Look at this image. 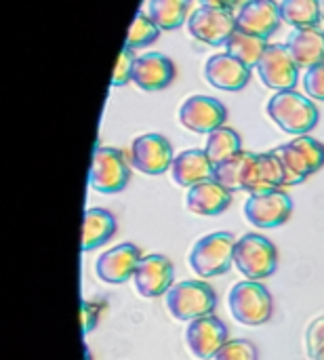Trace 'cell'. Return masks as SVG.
<instances>
[{
  "instance_id": "obj_1",
  "label": "cell",
  "mask_w": 324,
  "mask_h": 360,
  "mask_svg": "<svg viewBox=\"0 0 324 360\" xmlns=\"http://www.w3.org/2000/svg\"><path fill=\"white\" fill-rule=\"evenodd\" d=\"M268 116L291 135H308L318 124V108L312 97L297 91H276L266 105Z\"/></svg>"
},
{
  "instance_id": "obj_2",
  "label": "cell",
  "mask_w": 324,
  "mask_h": 360,
  "mask_svg": "<svg viewBox=\"0 0 324 360\" xmlns=\"http://www.w3.org/2000/svg\"><path fill=\"white\" fill-rule=\"evenodd\" d=\"M236 238L232 232H213L198 238L190 251V268L198 278H215L230 272Z\"/></svg>"
},
{
  "instance_id": "obj_3",
  "label": "cell",
  "mask_w": 324,
  "mask_h": 360,
  "mask_svg": "<svg viewBox=\"0 0 324 360\" xmlns=\"http://www.w3.org/2000/svg\"><path fill=\"white\" fill-rule=\"evenodd\" d=\"M228 308L236 323L245 327H261L274 314V302L266 285L259 281H242L230 289Z\"/></svg>"
},
{
  "instance_id": "obj_4",
  "label": "cell",
  "mask_w": 324,
  "mask_h": 360,
  "mask_svg": "<svg viewBox=\"0 0 324 360\" xmlns=\"http://www.w3.org/2000/svg\"><path fill=\"white\" fill-rule=\"evenodd\" d=\"M167 310L175 321H196L209 316L217 308L215 289L205 281H183L169 289L164 295Z\"/></svg>"
},
{
  "instance_id": "obj_5",
  "label": "cell",
  "mask_w": 324,
  "mask_h": 360,
  "mask_svg": "<svg viewBox=\"0 0 324 360\" xmlns=\"http://www.w3.org/2000/svg\"><path fill=\"white\" fill-rule=\"evenodd\" d=\"M234 266L249 281L270 278L278 268V251L261 234H245L234 247Z\"/></svg>"
},
{
  "instance_id": "obj_6",
  "label": "cell",
  "mask_w": 324,
  "mask_h": 360,
  "mask_svg": "<svg viewBox=\"0 0 324 360\" xmlns=\"http://www.w3.org/2000/svg\"><path fill=\"white\" fill-rule=\"evenodd\" d=\"M131 169L124 160V154L116 148L99 146L95 148L89 184L95 192L101 194H118L129 186Z\"/></svg>"
},
{
  "instance_id": "obj_7",
  "label": "cell",
  "mask_w": 324,
  "mask_h": 360,
  "mask_svg": "<svg viewBox=\"0 0 324 360\" xmlns=\"http://www.w3.org/2000/svg\"><path fill=\"white\" fill-rule=\"evenodd\" d=\"M188 32L202 44L219 46L236 32V15L232 8L202 6L188 17Z\"/></svg>"
},
{
  "instance_id": "obj_8",
  "label": "cell",
  "mask_w": 324,
  "mask_h": 360,
  "mask_svg": "<svg viewBox=\"0 0 324 360\" xmlns=\"http://www.w3.org/2000/svg\"><path fill=\"white\" fill-rule=\"evenodd\" d=\"M293 215V200L280 188L266 194H253L245 202V217L251 226L272 230L285 226Z\"/></svg>"
},
{
  "instance_id": "obj_9",
  "label": "cell",
  "mask_w": 324,
  "mask_h": 360,
  "mask_svg": "<svg viewBox=\"0 0 324 360\" xmlns=\"http://www.w3.org/2000/svg\"><path fill=\"white\" fill-rule=\"evenodd\" d=\"M173 160V146L162 133H143L131 143V165L143 175H162Z\"/></svg>"
},
{
  "instance_id": "obj_10",
  "label": "cell",
  "mask_w": 324,
  "mask_h": 360,
  "mask_svg": "<svg viewBox=\"0 0 324 360\" xmlns=\"http://www.w3.org/2000/svg\"><path fill=\"white\" fill-rule=\"evenodd\" d=\"M228 120L226 105L211 95H190L179 105V122L192 133L209 135Z\"/></svg>"
},
{
  "instance_id": "obj_11",
  "label": "cell",
  "mask_w": 324,
  "mask_h": 360,
  "mask_svg": "<svg viewBox=\"0 0 324 360\" xmlns=\"http://www.w3.org/2000/svg\"><path fill=\"white\" fill-rule=\"evenodd\" d=\"M257 72L261 82L274 91H291L299 80V65L287 44H270L257 63Z\"/></svg>"
},
{
  "instance_id": "obj_12",
  "label": "cell",
  "mask_w": 324,
  "mask_h": 360,
  "mask_svg": "<svg viewBox=\"0 0 324 360\" xmlns=\"http://www.w3.org/2000/svg\"><path fill=\"white\" fill-rule=\"evenodd\" d=\"M228 342V327L215 314L190 321L186 329L188 350L198 360H213Z\"/></svg>"
},
{
  "instance_id": "obj_13",
  "label": "cell",
  "mask_w": 324,
  "mask_h": 360,
  "mask_svg": "<svg viewBox=\"0 0 324 360\" xmlns=\"http://www.w3.org/2000/svg\"><path fill=\"white\" fill-rule=\"evenodd\" d=\"M173 278H175L173 262L158 253L141 257V262L135 270V276H133L137 293L145 300L167 295L169 289L173 287Z\"/></svg>"
},
{
  "instance_id": "obj_14",
  "label": "cell",
  "mask_w": 324,
  "mask_h": 360,
  "mask_svg": "<svg viewBox=\"0 0 324 360\" xmlns=\"http://www.w3.org/2000/svg\"><path fill=\"white\" fill-rule=\"evenodd\" d=\"M141 262V251L133 243H122L101 253L95 262V274L108 285H122L135 276V270Z\"/></svg>"
},
{
  "instance_id": "obj_15",
  "label": "cell",
  "mask_w": 324,
  "mask_h": 360,
  "mask_svg": "<svg viewBox=\"0 0 324 360\" xmlns=\"http://www.w3.org/2000/svg\"><path fill=\"white\" fill-rule=\"evenodd\" d=\"M205 78L215 89L234 93V91H242L249 84V80H251V68L245 65L240 59H236L234 55H230L226 51V53L211 55L207 59Z\"/></svg>"
},
{
  "instance_id": "obj_16",
  "label": "cell",
  "mask_w": 324,
  "mask_h": 360,
  "mask_svg": "<svg viewBox=\"0 0 324 360\" xmlns=\"http://www.w3.org/2000/svg\"><path fill=\"white\" fill-rule=\"evenodd\" d=\"M285 184V169L283 162L278 158V154L272 152H261L255 154L247 175H245V192H249V196L253 194H266L272 190H280Z\"/></svg>"
},
{
  "instance_id": "obj_17",
  "label": "cell",
  "mask_w": 324,
  "mask_h": 360,
  "mask_svg": "<svg viewBox=\"0 0 324 360\" xmlns=\"http://www.w3.org/2000/svg\"><path fill=\"white\" fill-rule=\"evenodd\" d=\"M280 21L283 15L276 0H251L236 13V27L261 38H270L280 27Z\"/></svg>"
},
{
  "instance_id": "obj_18",
  "label": "cell",
  "mask_w": 324,
  "mask_h": 360,
  "mask_svg": "<svg viewBox=\"0 0 324 360\" xmlns=\"http://www.w3.org/2000/svg\"><path fill=\"white\" fill-rule=\"evenodd\" d=\"M232 194L234 192L221 186L215 177H211L188 188L186 205L194 215L213 217V215H221L232 205Z\"/></svg>"
},
{
  "instance_id": "obj_19",
  "label": "cell",
  "mask_w": 324,
  "mask_h": 360,
  "mask_svg": "<svg viewBox=\"0 0 324 360\" xmlns=\"http://www.w3.org/2000/svg\"><path fill=\"white\" fill-rule=\"evenodd\" d=\"M175 80V63L162 53H145L135 59L133 82L141 91H162Z\"/></svg>"
},
{
  "instance_id": "obj_20",
  "label": "cell",
  "mask_w": 324,
  "mask_h": 360,
  "mask_svg": "<svg viewBox=\"0 0 324 360\" xmlns=\"http://www.w3.org/2000/svg\"><path fill=\"white\" fill-rule=\"evenodd\" d=\"M213 173H215V165L209 158L207 150H200V148L179 152L171 165L173 181L181 188H192L205 179H211Z\"/></svg>"
},
{
  "instance_id": "obj_21",
  "label": "cell",
  "mask_w": 324,
  "mask_h": 360,
  "mask_svg": "<svg viewBox=\"0 0 324 360\" xmlns=\"http://www.w3.org/2000/svg\"><path fill=\"white\" fill-rule=\"evenodd\" d=\"M287 46L299 68H312L324 61V32L316 25L295 27L287 40Z\"/></svg>"
},
{
  "instance_id": "obj_22",
  "label": "cell",
  "mask_w": 324,
  "mask_h": 360,
  "mask_svg": "<svg viewBox=\"0 0 324 360\" xmlns=\"http://www.w3.org/2000/svg\"><path fill=\"white\" fill-rule=\"evenodd\" d=\"M116 217L108 209H89L82 219V251H93L101 245H105L116 234Z\"/></svg>"
},
{
  "instance_id": "obj_23",
  "label": "cell",
  "mask_w": 324,
  "mask_h": 360,
  "mask_svg": "<svg viewBox=\"0 0 324 360\" xmlns=\"http://www.w3.org/2000/svg\"><path fill=\"white\" fill-rule=\"evenodd\" d=\"M268 46H270L268 38H261V36H255V34H247V32H242L238 27H236V32L226 42V51L230 55H234L236 59H240L249 68H257V63L264 57Z\"/></svg>"
},
{
  "instance_id": "obj_24",
  "label": "cell",
  "mask_w": 324,
  "mask_h": 360,
  "mask_svg": "<svg viewBox=\"0 0 324 360\" xmlns=\"http://www.w3.org/2000/svg\"><path fill=\"white\" fill-rule=\"evenodd\" d=\"M192 0H150L148 15L160 30H177L190 13Z\"/></svg>"
},
{
  "instance_id": "obj_25",
  "label": "cell",
  "mask_w": 324,
  "mask_h": 360,
  "mask_svg": "<svg viewBox=\"0 0 324 360\" xmlns=\"http://www.w3.org/2000/svg\"><path fill=\"white\" fill-rule=\"evenodd\" d=\"M253 156H255L253 152L240 150L236 156H232V158H228V160L215 165L213 177H215L221 186H226L230 192L242 190V188H245V175H247V169H249Z\"/></svg>"
},
{
  "instance_id": "obj_26",
  "label": "cell",
  "mask_w": 324,
  "mask_h": 360,
  "mask_svg": "<svg viewBox=\"0 0 324 360\" xmlns=\"http://www.w3.org/2000/svg\"><path fill=\"white\" fill-rule=\"evenodd\" d=\"M274 152L278 154V158H280V162H283V169H285V184H287V186H297V184L306 181L310 175H314V171H312L310 162L306 160L304 152H302L293 141H289V143H285V146H278Z\"/></svg>"
},
{
  "instance_id": "obj_27",
  "label": "cell",
  "mask_w": 324,
  "mask_h": 360,
  "mask_svg": "<svg viewBox=\"0 0 324 360\" xmlns=\"http://www.w3.org/2000/svg\"><path fill=\"white\" fill-rule=\"evenodd\" d=\"M205 150H207L209 158L213 160V165H219V162L236 156L242 150V141H240V135L234 129L219 127V129L209 133Z\"/></svg>"
},
{
  "instance_id": "obj_28",
  "label": "cell",
  "mask_w": 324,
  "mask_h": 360,
  "mask_svg": "<svg viewBox=\"0 0 324 360\" xmlns=\"http://www.w3.org/2000/svg\"><path fill=\"white\" fill-rule=\"evenodd\" d=\"M280 15L293 27H312L323 19L318 0H280Z\"/></svg>"
},
{
  "instance_id": "obj_29",
  "label": "cell",
  "mask_w": 324,
  "mask_h": 360,
  "mask_svg": "<svg viewBox=\"0 0 324 360\" xmlns=\"http://www.w3.org/2000/svg\"><path fill=\"white\" fill-rule=\"evenodd\" d=\"M160 34V27L152 21V17L143 11H139L129 27V34H127V42L124 46H131V49H141L150 42H154Z\"/></svg>"
},
{
  "instance_id": "obj_30",
  "label": "cell",
  "mask_w": 324,
  "mask_h": 360,
  "mask_svg": "<svg viewBox=\"0 0 324 360\" xmlns=\"http://www.w3.org/2000/svg\"><path fill=\"white\" fill-rule=\"evenodd\" d=\"M213 360H259V352L249 340H232L215 354Z\"/></svg>"
},
{
  "instance_id": "obj_31",
  "label": "cell",
  "mask_w": 324,
  "mask_h": 360,
  "mask_svg": "<svg viewBox=\"0 0 324 360\" xmlns=\"http://www.w3.org/2000/svg\"><path fill=\"white\" fill-rule=\"evenodd\" d=\"M293 143L304 152V156H306V160L310 162V167H312V171H314V173L323 169L324 167L323 141H318V139H314V137H310V135H297V137L293 139Z\"/></svg>"
},
{
  "instance_id": "obj_32",
  "label": "cell",
  "mask_w": 324,
  "mask_h": 360,
  "mask_svg": "<svg viewBox=\"0 0 324 360\" xmlns=\"http://www.w3.org/2000/svg\"><path fill=\"white\" fill-rule=\"evenodd\" d=\"M135 49L131 46H124L118 61H116V68H114V74H112V86H124L129 80H133V68H135Z\"/></svg>"
},
{
  "instance_id": "obj_33",
  "label": "cell",
  "mask_w": 324,
  "mask_h": 360,
  "mask_svg": "<svg viewBox=\"0 0 324 360\" xmlns=\"http://www.w3.org/2000/svg\"><path fill=\"white\" fill-rule=\"evenodd\" d=\"M304 89H306L308 97H312L316 101H324V61L308 68V72L304 76Z\"/></svg>"
},
{
  "instance_id": "obj_34",
  "label": "cell",
  "mask_w": 324,
  "mask_h": 360,
  "mask_svg": "<svg viewBox=\"0 0 324 360\" xmlns=\"http://www.w3.org/2000/svg\"><path fill=\"white\" fill-rule=\"evenodd\" d=\"M101 310H103V304L99 302H82L80 304V325H82V335H89L99 319H101Z\"/></svg>"
},
{
  "instance_id": "obj_35",
  "label": "cell",
  "mask_w": 324,
  "mask_h": 360,
  "mask_svg": "<svg viewBox=\"0 0 324 360\" xmlns=\"http://www.w3.org/2000/svg\"><path fill=\"white\" fill-rule=\"evenodd\" d=\"M306 348H308V354H310L312 359L324 348V316L316 319V321L308 327V333H306Z\"/></svg>"
},
{
  "instance_id": "obj_36",
  "label": "cell",
  "mask_w": 324,
  "mask_h": 360,
  "mask_svg": "<svg viewBox=\"0 0 324 360\" xmlns=\"http://www.w3.org/2000/svg\"><path fill=\"white\" fill-rule=\"evenodd\" d=\"M251 0H200L202 6H219V8H240Z\"/></svg>"
},
{
  "instance_id": "obj_37",
  "label": "cell",
  "mask_w": 324,
  "mask_h": 360,
  "mask_svg": "<svg viewBox=\"0 0 324 360\" xmlns=\"http://www.w3.org/2000/svg\"><path fill=\"white\" fill-rule=\"evenodd\" d=\"M318 8H320V17L324 19V0H318Z\"/></svg>"
},
{
  "instance_id": "obj_38",
  "label": "cell",
  "mask_w": 324,
  "mask_h": 360,
  "mask_svg": "<svg viewBox=\"0 0 324 360\" xmlns=\"http://www.w3.org/2000/svg\"><path fill=\"white\" fill-rule=\"evenodd\" d=\"M314 360H324V348L318 352V354H316V356H314Z\"/></svg>"
}]
</instances>
